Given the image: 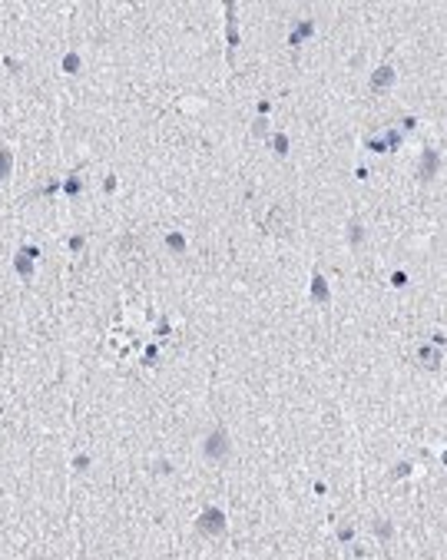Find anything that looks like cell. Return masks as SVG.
Wrapping results in <instances>:
<instances>
[{"mask_svg":"<svg viewBox=\"0 0 447 560\" xmlns=\"http://www.w3.org/2000/svg\"><path fill=\"white\" fill-rule=\"evenodd\" d=\"M226 527H229V521H226V514H222L219 507H206L199 514V521H195V530H199L202 537H222Z\"/></svg>","mask_w":447,"mask_h":560,"instance_id":"2","label":"cell"},{"mask_svg":"<svg viewBox=\"0 0 447 560\" xmlns=\"http://www.w3.org/2000/svg\"><path fill=\"white\" fill-rule=\"evenodd\" d=\"M311 298H315L318 305H328V302H331V289H328V278L321 275V272H315V275H311Z\"/></svg>","mask_w":447,"mask_h":560,"instance_id":"5","label":"cell"},{"mask_svg":"<svg viewBox=\"0 0 447 560\" xmlns=\"http://www.w3.org/2000/svg\"><path fill=\"white\" fill-rule=\"evenodd\" d=\"M166 246H169L172 252H186V235H179V232H169V235H166Z\"/></svg>","mask_w":447,"mask_h":560,"instance_id":"11","label":"cell"},{"mask_svg":"<svg viewBox=\"0 0 447 560\" xmlns=\"http://www.w3.org/2000/svg\"><path fill=\"white\" fill-rule=\"evenodd\" d=\"M0 411H4V401H0Z\"/></svg>","mask_w":447,"mask_h":560,"instance_id":"22","label":"cell"},{"mask_svg":"<svg viewBox=\"0 0 447 560\" xmlns=\"http://www.w3.org/2000/svg\"><path fill=\"white\" fill-rule=\"evenodd\" d=\"M391 285H408V275H404V272H397V275L391 278Z\"/></svg>","mask_w":447,"mask_h":560,"instance_id":"20","label":"cell"},{"mask_svg":"<svg viewBox=\"0 0 447 560\" xmlns=\"http://www.w3.org/2000/svg\"><path fill=\"white\" fill-rule=\"evenodd\" d=\"M272 146H275L278 156H285V153H288V136H285V133H278V136L272 139Z\"/></svg>","mask_w":447,"mask_h":560,"instance_id":"14","label":"cell"},{"mask_svg":"<svg viewBox=\"0 0 447 560\" xmlns=\"http://www.w3.org/2000/svg\"><path fill=\"white\" fill-rule=\"evenodd\" d=\"M374 534H378V537H381V541H388V537H391V534H394V527H391V524H388V521H378V524H374Z\"/></svg>","mask_w":447,"mask_h":560,"instance_id":"15","label":"cell"},{"mask_svg":"<svg viewBox=\"0 0 447 560\" xmlns=\"http://www.w3.org/2000/svg\"><path fill=\"white\" fill-rule=\"evenodd\" d=\"M394 80H397V70L384 63V67H378L371 73V90H388V87H394Z\"/></svg>","mask_w":447,"mask_h":560,"instance_id":"4","label":"cell"},{"mask_svg":"<svg viewBox=\"0 0 447 560\" xmlns=\"http://www.w3.org/2000/svg\"><path fill=\"white\" fill-rule=\"evenodd\" d=\"M13 269H17V275H20V278H27V282H30V278H33V259L27 255L24 249H20L17 255H13Z\"/></svg>","mask_w":447,"mask_h":560,"instance_id":"6","label":"cell"},{"mask_svg":"<svg viewBox=\"0 0 447 560\" xmlns=\"http://www.w3.org/2000/svg\"><path fill=\"white\" fill-rule=\"evenodd\" d=\"M73 467H76V471H86V467H90V458H86V454H76V458H73Z\"/></svg>","mask_w":447,"mask_h":560,"instance_id":"17","label":"cell"},{"mask_svg":"<svg viewBox=\"0 0 447 560\" xmlns=\"http://www.w3.org/2000/svg\"><path fill=\"white\" fill-rule=\"evenodd\" d=\"M202 454H206L209 461H229V458H232V441H229L226 428L209 431L206 441H202Z\"/></svg>","mask_w":447,"mask_h":560,"instance_id":"1","label":"cell"},{"mask_svg":"<svg viewBox=\"0 0 447 560\" xmlns=\"http://www.w3.org/2000/svg\"><path fill=\"white\" fill-rule=\"evenodd\" d=\"M408 474H411V464H408V461H401V464L391 467V478H408Z\"/></svg>","mask_w":447,"mask_h":560,"instance_id":"16","label":"cell"},{"mask_svg":"<svg viewBox=\"0 0 447 560\" xmlns=\"http://www.w3.org/2000/svg\"><path fill=\"white\" fill-rule=\"evenodd\" d=\"M361 242H365V226H361L358 219H351V222H348V246L361 249Z\"/></svg>","mask_w":447,"mask_h":560,"instance_id":"9","label":"cell"},{"mask_svg":"<svg viewBox=\"0 0 447 560\" xmlns=\"http://www.w3.org/2000/svg\"><path fill=\"white\" fill-rule=\"evenodd\" d=\"M338 541H354V527H338Z\"/></svg>","mask_w":447,"mask_h":560,"instance_id":"18","label":"cell"},{"mask_svg":"<svg viewBox=\"0 0 447 560\" xmlns=\"http://www.w3.org/2000/svg\"><path fill=\"white\" fill-rule=\"evenodd\" d=\"M83 246H86V242H83V239H80V235H73V239H70V249H73V252H80V249H83Z\"/></svg>","mask_w":447,"mask_h":560,"instance_id":"19","label":"cell"},{"mask_svg":"<svg viewBox=\"0 0 447 560\" xmlns=\"http://www.w3.org/2000/svg\"><path fill=\"white\" fill-rule=\"evenodd\" d=\"M226 13H229V60H232V50L239 47V30H235V4H229Z\"/></svg>","mask_w":447,"mask_h":560,"instance_id":"8","label":"cell"},{"mask_svg":"<svg viewBox=\"0 0 447 560\" xmlns=\"http://www.w3.org/2000/svg\"><path fill=\"white\" fill-rule=\"evenodd\" d=\"M63 70H66V73H80V53H66V57H63Z\"/></svg>","mask_w":447,"mask_h":560,"instance_id":"13","label":"cell"},{"mask_svg":"<svg viewBox=\"0 0 447 560\" xmlns=\"http://www.w3.org/2000/svg\"><path fill=\"white\" fill-rule=\"evenodd\" d=\"M437 173H441V153H437V149H424L417 176H421V179H434Z\"/></svg>","mask_w":447,"mask_h":560,"instance_id":"3","label":"cell"},{"mask_svg":"<svg viewBox=\"0 0 447 560\" xmlns=\"http://www.w3.org/2000/svg\"><path fill=\"white\" fill-rule=\"evenodd\" d=\"M417 358H421V365H428V368H434V372H437V368H441V361H444V355L434 352L431 345H421V348H417Z\"/></svg>","mask_w":447,"mask_h":560,"instance_id":"7","label":"cell"},{"mask_svg":"<svg viewBox=\"0 0 447 560\" xmlns=\"http://www.w3.org/2000/svg\"><path fill=\"white\" fill-rule=\"evenodd\" d=\"M76 189H80V183H76V179H70V183H66V192H70V196H76Z\"/></svg>","mask_w":447,"mask_h":560,"instance_id":"21","label":"cell"},{"mask_svg":"<svg viewBox=\"0 0 447 560\" xmlns=\"http://www.w3.org/2000/svg\"><path fill=\"white\" fill-rule=\"evenodd\" d=\"M265 133H269V120H265V116H255V120H252V136L262 139Z\"/></svg>","mask_w":447,"mask_h":560,"instance_id":"12","label":"cell"},{"mask_svg":"<svg viewBox=\"0 0 447 560\" xmlns=\"http://www.w3.org/2000/svg\"><path fill=\"white\" fill-rule=\"evenodd\" d=\"M10 173H13V153L4 146V149H0V183H7Z\"/></svg>","mask_w":447,"mask_h":560,"instance_id":"10","label":"cell"}]
</instances>
